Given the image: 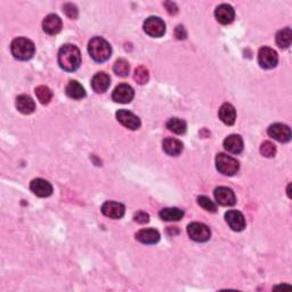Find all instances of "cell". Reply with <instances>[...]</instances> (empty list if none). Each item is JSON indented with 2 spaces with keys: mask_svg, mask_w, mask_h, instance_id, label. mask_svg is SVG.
Here are the masks:
<instances>
[{
  "mask_svg": "<svg viewBox=\"0 0 292 292\" xmlns=\"http://www.w3.org/2000/svg\"><path fill=\"white\" fill-rule=\"evenodd\" d=\"M58 64L64 71L73 72L81 64V54L74 45H64L58 52Z\"/></svg>",
  "mask_w": 292,
  "mask_h": 292,
  "instance_id": "1",
  "label": "cell"
},
{
  "mask_svg": "<svg viewBox=\"0 0 292 292\" xmlns=\"http://www.w3.org/2000/svg\"><path fill=\"white\" fill-rule=\"evenodd\" d=\"M88 52L94 61L102 63L109 60L112 54V48L105 39L95 37L88 43Z\"/></svg>",
  "mask_w": 292,
  "mask_h": 292,
  "instance_id": "2",
  "label": "cell"
},
{
  "mask_svg": "<svg viewBox=\"0 0 292 292\" xmlns=\"http://www.w3.org/2000/svg\"><path fill=\"white\" fill-rule=\"evenodd\" d=\"M13 56L19 61H27L34 55V43L26 38H16L10 45Z\"/></svg>",
  "mask_w": 292,
  "mask_h": 292,
  "instance_id": "3",
  "label": "cell"
},
{
  "mask_svg": "<svg viewBox=\"0 0 292 292\" xmlns=\"http://www.w3.org/2000/svg\"><path fill=\"white\" fill-rule=\"evenodd\" d=\"M216 167L217 170L222 172L223 175L233 176L239 171L240 163L239 161L224 153H219L216 156Z\"/></svg>",
  "mask_w": 292,
  "mask_h": 292,
  "instance_id": "4",
  "label": "cell"
},
{
  "mask_svg": "<svg viewBox=\"0 0 292 292\" xmlns=\"http://www.w3.org/2000/svg\"><path fill=\"white\" fill-rule=\"evenodd\" d=\"M187 233L193 241L207 242L211 236V231L207 225L202 223H192L187 226Z\"/></svg>",
  "mask_w": 292,
  "mask_h": 292,
  "instance_id": "5",
  "label": "cell"
},
{
  "mask_svg": "<svg viewBox=\"0 0 292 292\" xmlns=\"http://www.w3.org/2000/svg\"><path fill=\"white\" fill-rule=\"evenodd\" d=\"M279 57L274 49L270 47H263L258 52V63L263 69H274L278 65Z\"/></svg>",
  "mask_w": 292,
  "mask_h": 292,
  "instance_id": "6",
  "label": "cell"
},
{
  "mask_svg": "<svg viewBox=\"0 0 292 292\" xmlns=\"http://www.w3.org/2000/svg\"><path fill=\"white\" fill-rule=\"evenodd\" d=\"M144 31L149 37L160 38L165 32V24L160 17L151 16L144 22Z\"/></svg>",
  "mask_w": 292,
  "mask_h": 292,
  "instance_id": "7",
  "label": "cell"
},
{
  "mask_svg": "<svg viewBox=\"0 0 292 292\" xmlns=\"http://www.w3.org/2000/svg\"><path fill=\"white\" fill-rule=\"evenodd\" d=\"M270 137L274 138L275 141L280 142V143H287L291 140V130L287 125L283 124H274L271 125L270 128L267 130Z\"/></svg>",
  "mask_w": 292,
  "mask_h": 292,
  "instance_id": "8",
  "label": "cell"
},
{
  "mask_svg": "<svg viewBox=\"0 0 292 292\" xmlns=\"http://www.w3.org/2000/svg\"><path fill=\"white\" fill-rule=\"evenodd\" d=\"M134 89L127 84H121L118 87H116V89L113 90L112 94V100L117 103L120 104H127L130 103L134 98Z\"/></svg>",
  "mask_w": 292,
  "mask_h": 292,
  "instance_id": "9",
  "label": "cell"
},
{
  "mask_svg": "<svg viewBox=\"0 0 292 292\" xmlns=\"http://www.w3.org/2000/svg\"><path fill=\"white\" fill-rule=\"evenodd\" d=\"M116 116L117 120L126 128H128L130 130H137L141 127L140 118L130 111H127V110H119Z\"/></svg>",
  "mask_w": 292,
  "mask_h": 292,
  "instance_id": "10",
  "label": "cell"
},
{
  "mask_svg": "<svg viewBox=\"0 0 292 292\" xmlns=\"http://www.w3.org/2000/svg\"><path fill=\"white\" fill-rule=\"evenodd\" d=\"M214 194H215V199L217 201V203H219L220 206L231 207V206H234L236 202L234 192L228 187H225V186L217 187L215 189Z\"/></svg>",
  "mask_w": 292,
  "mask_h": 292,
  "instance_id": "11",
  "label": "cell"
},
{
  "mask_svg": "<svg viewBox=\"0 0 292 292\" xmlns=\"http://www.w3.org/2000/svg\"><path fill=\"white\" fill-rule=\"evenodd\" d=\"M225 219L233 231L241 232L246 228V219L244 216L238 210H230L225 214Z\"/></svg>",
  "mask_w": 292,
  "mask_h": 292,
  "instance_id": "12",
  "label": "cell"
},
{
  "mask_svg": "<svg viewBox=\"0 0 292 292\" xmlns=\"http://www.w3.org/2000/svg\"><path fill=\"white\" fill-rule=\"evenodd\" d=\"M215 17L220 24H230V23L234 21L235 17L234 8L231 5H227V3L219 5L215 10Z\"/></svg>",
  "mask_w": 292,
  "mask_h": 292,
  "instance_id": "13",
  "label": "cell"
},
{
  "mask_svg": "<svg viewBox=\"0 0 292 292\" xmlns=\"http://www.w3.org/2000/svg\"><path fill=\"white\" fill-rule=\"evenodd\" d=\"M30 188L33 192V194L39 196V198H47V196L52 195L53 193V186L49 181L42 178L33 179L30 184Z\"/></svg>",
  "mask_w": 292,
  "mask_h": 292,
  "instance_id": "14",
  "label": "cell"
},
{
  "mask_svg": "<svg viewBox=\"0 0 292 292\" xmlns=\"http://www.w3.org/2000/svg\"><path fill=\"white\" fill-rule=\"evenodd\" d=\"M125 206L119 202L114 201H108L102 206V212L103 215L112 219H120L125 215Z\"/></svg>",
  "mask_w": 292,
  "mask_h": 292,
  "instance_id": "15",
  "label": "cell"
},
{
  "mask_svg": "<svg viewBox=\"0 0 292 292\" xmlns=\"http://www.w3.org/2000/svg\"><path fill=\"white\" fill-rule=\"evenodd\" d=\"M42 29L47 34L55 35L62 30V19L55 14H49L42 22Z\"/></svg>",
  "mask_w": 292,
  "mask_h": 292,
  "instance_id": "16",
  "label": "cell"
},
{
  "mask_svg": "<svg viewBox=\"0 0 292 292\" xmlns=\"http://www.w3.org/2000/svg\"><path fill=\"white\" fill-rule=\"evenodd\" d=\"M110 85H111V79L105 72H98L92 79V87L94 92L97 94L105 93L109 89Z\"/></svg>",
  "mask_w": 292,
  "mask_h": 292,
  "instance_id": "17",
  "label": "cell"
},
{
  "mask_svg": "<svg viewBox=\"0 0 292 292\" xmlns=\"http://www.w3.org/2000/svg\"><path fill=\"white\" fill-rule=\"evenodd\" d=\"M224 147L232 154H239L243 151V140L239 135H230L224 141Z\"/></svg>",
  "mask_w": 292,
  "mask_h": 292,
  "instance_id": "18",
  "label": "cell"
},
{
  "mask_svg": "<svg viewBox=\"0 0 292 292\" xmlns=\"http://www.w3.org/2000/svg\"><path fill=\"white\" fill-rule=\"evenodd\" d=\"M218 116H219V119L222 120L225 125L227 126L234 125L235 119H236V111L234 106L230 103L223 104L219 109Z\"/></svg>",
  "mask_w": 292,
  "mask_h": 292,
  "instance_id": "19",
  "label": "cell"
},
{
  "mask_svg": "<svg viewBox=\"0 0 292 292\" xmlns=\"http://www.w3.org/2000/svg\"><path fill=\"white\" fill-rule=\"evenodd\" d=\"M136 239L144 244H155L159 242L160 234L153 228H144L137 233Z\"/></svg>",
  "mask_w": 292,
  "mask_h": 292,
  "instance_id": "20",
  "label": "cell"
},
{
  "mask_svg": "<svg viewBox=\"0 0 292 292\" xmlns=\"http://www.w3.org/2000/svg\"><path fill=\"white\" fill-rule=\"evenodd\" d=\"M163 151L167 153L168 155L177 156L183 152L184 145L180 141L176 140V138H167L163 141Z\"/></svg>",
  "mask_w": 292,
  "mask_h": 292,
  "instance_id": "21",
  "label": "cell"
},
{
  "mask_svg": "<svg viewBox=\"0 0 292 292\" xmlns=\"http://www.w3.org/2000/svg\"><path fill=\"white\" fill-rule=\"evenodd\" d=\"M16 108L23 114H31L34 112L35 103L34 101L27 95H21L16 98Z\"/></svg>",
  "mask_w": 292,
  "mask_h": 292,
  "instance_id": "22",
  "label": "cell"
},
{
  "mask_svg": "<svg viewBox=\"0 0 292 292\" xmlns=\"http://www.w3.org/2000/svg\"><path fill=\"white\" fill-rule=\"evenodd\" d=\"M66 95L70 98H73V100H81V98H84L86 96V92L84 89V87H82L80 84H79L78 81H70L68 86H66Z\"/></svg>",
  "mask_w": 292,
  "mask_h": 292,
  "instance_id": "23",
  "label": "cell"
},
{
  "mask_svg": "<svg viewBox=\"0 0 292 292\" xmlns=\"http://www.w3.org/2000/svg\"><path fill=\"white\" fill-rule=\"evenodd\" d=\"M160 218L165 222H177L184 217V211L178 208H164L160 211Z\"/></svg>",
  "mask_w": 292,
  "mask_h": 292,
  "instance_id": "24",
  "label": "cell"
},
{
  "mask_svg": "<svg viewBox=\"0 0 292 292\" xmlns=\"http://www.w3.org/2000/svg\"><path fill=\"white\" fill-rule=\"evenodd\" d=\"M292 41V31L290 27H286V29L280 30L276 33V43L280 48H289Z\"/></svg>",
  "mask_w": 292,
  "mask_h": 292,
  "instance_id": "25",
  "label": "cell"
},
{
  "mask_svg": "<svg viewBox=\"0 0 292 292\" xmlns=\"http://www.w3.org/2000/svg\"><path fill=\"white\" fill-rule=\"evenodd\" d=\"M167 128L173 134H177V135H183V134L186 133L187 126H186V122H185L184 120L178 119V118H171V119L167 122Z\"/></svg>",
  "mask_w": 292,
  "mask_h": 292,
  "instance_id": "26",
  "label": "cell"
},
{
  "mask_svg": "<svg viewBox=\"0 0 292 292\" xmlns=\"http://www.w3.org/2000/svg\"><path fill=\"white\" fill-rule=\"evenodd\" d=\"M35 96L40 102L41 104H48L50 100H52L53 94L50 92V89L46 86H39L35 88Z\"/></svg>",
  "mask_w": 292,
  "mask_h": 292,
  "instance_id": "27",
  "label": "cell"
},
{
  "mask_svg": "<svg viewBox=\"0 0 292 292\" xmlns=\"http://www.w3.org/2000/svg\"><path fill=\"white\" fill-rule=\"evenodd\" d=\"M113 70H114V72L118 74V76L127 77L129 74V70H130L129 63L126 60H124V58H120V60H118L116 63H114Z\"/></svg>",
  "mask_w": 292,
  "mask_h": 292,
  "instance_id": "28",
  "label": "cell"
},
{
  "mask_svg": "<svg viewBox=\"0 0 292 292\" xmlns=\"http://www.w3.org/2000/svg\"><path fill=\"white\" fill-rule=\"evenodd\" d=\"M149 79L148 71L144 66H138L134 73V80H135L138 85H145L147 84Z\"/></svg>",
  "mask_w": 292,
  "mask_h": 292,
  "instance_id": "29",
  "label": "cell"
},
{
  "mask_svg": "<svg viewBox=\"0 0 292 292\" xmlns=\"http://www.w3.org/2000/svg\"><path fill=\"white\" fill-rule=\"evenodd\" d=\"M198 203L201 208H203L204 210H207V211L216 212V210H217V207H216V204L214 203V201H211L210 199L208 198V196H204V195L199 196Z\"/></svg>",
  "mask_w": 292,
  "mask_h": 292,
  "instance_id": "30",
  "label": "cell"
},
{
  "mask_svg": "<svg viewBox=\"0 0 292 292\" xmlns=\"http://www.w3.org/2000/svg\"><path fill=\"white\" fill-rule=\"evenodd\" d=\"M260 153L263 156L266 157H273L276 153V147L272 142H264L260 146Z\"/></svg>",
  "mask_w": 292,
  "mask_h": 292,
  "instance_id": "31",
  "label": "cell"
},
{
  "mask_svg": "<svg viewBox=\"0 0 292 292\" xmlns=\"http://www.w3.org/2000/svg\"><path fill=\"white\" fill-rule=\"evenodd\" d=\"M63 11H64V14L71 19H76L78 17V8L76 5H73V3H65L64 6H63Z\"/></svg>",
  "mask_w": 292,
  "mask_h": 292,
  "instance_id": "32",
  "label": "cell"
},
{
  "mask_svg": "<svg viewBox=\"0 0 292 292\" xmlns=\"http://www.w3.org/2000/svg\"><path fill=\"white\" fill-rule=\"evenodd\" d=\"M134 220H135V222L138 224H146V223H148L149 216L144 211H138V212H136L135 216H134Z\"/></svg>",
  "mask_w": 292,
  "mask_h": 292,
  "instance_id": "33",
  "label": "cell"
},
{
  "mask_svg": "<svg viewBox=\"0 0 292 292\" xmlns=\"http://www.w3.org/2000/svg\"><path fill=\"white\" fill-rule=\"evenodd\" d=\"M164 6L167 7V10L169 11V14H171V15H175V14H177V11H178V8H177L176 3H173V2H170V1L165 2Z\"/></svg>",
  "mask_w": 292,
  "mask_h": 292,
  "instance_id": "34",
  "label": "cell"
},
{
  "mask_svg": "<svg viewBox=\"0 0 292 292\" xmlns=\"http://www.w3.org/2000/svg\"><path fill=\"white\" fill-rule=\"evenodd\" d=\"M175 34L177 39H185L186 38V32H185V29L184 26L178 25L176 27V31H175Z\"/></svg>",
  "mask_w": 292,
  "mask_h": 292,
  "instance_id": "35",
  "label": "cell"
}]
</instances>
